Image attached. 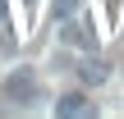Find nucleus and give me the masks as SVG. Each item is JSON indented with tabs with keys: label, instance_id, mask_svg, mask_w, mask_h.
Returning a JSON list of instances; mask_svg holds the SVG:
<instances>
[{
	"label": "nucleus",
	"instance_id": "4",
	"mask_svg": "<svg viewBox=\"0 0 124 119\" xmlns=\"http://www.w3.org/2000/svg\"><path fill=\"white\" fill-rule=\"evenodd\" d=\"M83 0H55V18H74Z\"/></svg>",
	"mask_w": 124,
	"mask_h": 119
},
{
	"label": "nucleus",
	"instance_id": "2",
	"mask_svg": "<svg viewBox=\"0 0 124 119\" xmlns=\"http://www.w3.org/2000/svg\"><path fill=\"white\" fill-rule=\"evenodd\" d=\"M92 105H87V96L83 92H64V96H55V115H87Z\"/></svg>",
	"mask_w": 124,
	"mask_h": 119
},
{
	"label": "nucleus",
	"instance_id": "6",
	"mask_svg": "<svg viewBox=\"0 0 124 119\" xmlns=\"http://www.w3.org/2000/svg\"><path fill=\"white\" fill-rule=\"evenodd\" d=\"M23 5H37V0H23Z\"/></svg>",
	"mask_w": 124,
	"mask_h": 119
},
{
	"label": "nucleus",
	"instance_id": "3",
	"mask_svg": "<svg viewBox=\"0 0 124 119\" xmlns=\"http://www.w3.org/2000/svg\"><path fill=\"white\" fill-rule=\"evenodd\" d=\"M106 73H110V69H106L101 60H87V64L78 69V78H83V83H92V87H97V83H106Z\"/></svg>",
	"mask_w": 124,
	"mask_h": 119
},
{
	"label": "nucleus",
	"instance_id": "1",
	"mask_svg": "<svg viewBox=\"0 0 124 119\" xmlns=\"http://www.w3.org/2000/svg\"><path fill=\"white\" fill-rule=\"evenodd\" d=\"M37 83H32V73L28 69H18V73H9L5 78V87H0V105H37Z\"/></svg>",
	"mask_w": 124,
	"mask_h": 119
},
{
	"label": "nucleus",
	"instance_id": "5",
	"mask_svg": "<svg viewBox=\"0 0 124 119\" xmlns=\"http://www.w3.org/2000/svg\"><path fill=\"white\" fill-rule=\"evenodd\" d=\"M0 28H5V0H0Z\"/></svg>",
	"mask_w": 124,
	"mask_h": 119
}]
</instances>
